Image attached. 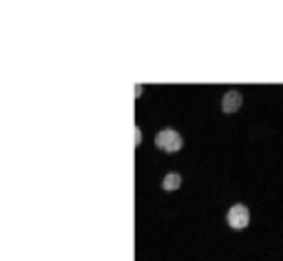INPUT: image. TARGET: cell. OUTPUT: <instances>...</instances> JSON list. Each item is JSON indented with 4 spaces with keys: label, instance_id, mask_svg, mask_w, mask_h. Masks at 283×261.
Here are the masks:
<instances>
[{
    "label": "cell",
    "instance_id": "cell-1",
    "mask_svg": "<svg viewBox=\"0 0 283 261\" xmlns=\"http://www.w3.org/2000/svg\"><path fill=\"white\" fill-rule=\"evenodd\" d=\"M155 146L166 150V153H177L184 146V137H182V133H177L175 129H162L157 135H155Z\"/></svg>",
    "mask_w": 283,
    "mask_h": 261
},
{
    "label": "cell",
    "instance_id": "cell-2",
    "mask_svg": "<svg viewBox=\"0 0 283 261\" xmlns=\"http://www.w3.org/2000/svg\"><path fill=\"white\" fill-rule=\"evenodd\" d=\"M226 219H228V226L230 228H235V230H244V228L250 224L248 206H245V204H235V206H230Z\"/></svg>",
    "mask_w": 283,
    "mask_h": 261
},
{
    "label": "cell",
    "instance_id": "cell-3",
    "mask_svg": "<svg viewBox=\"0 0 283 261\" xmlns=\"http://www.w3.org/2000/svg\"><path fill=\"white\" fill-rule=\"evenodd\" d=\"M241 102H244V97H241V93L239 91H235V89H230V91L226 93L224 97H221V111L224 113H235V111H239V107H241Z\"/></svg>",
    "mask_w": 283,
    "mask_h": 261
},
{
    "label": "cell",
    "instance_id": "cell-4",
    "mask_svg": "<svg viewBox=\"0 0 283 261\" xmlns=\"http://www.w3.org/2000/svg\"><path fill=\"white\" fill-rule=\"evenodd\" d=\"M179 186H182V175L179 173H166L162 179V188L166 190V193H173V190H177Z\"/></svg>",
    "mask_w": 283,
    "mask_h": 261
},
{
    "label": "cell",
    "instance_id": "cell-5",
    "mask_svg": "<svg viewBox=\"0 0 283 261\" xmlns=\"http://www.w3.org/2000/svg\"><path fill=\"white\" fill-rule=\"evenodd\" d=\"M135 144H139V129L135 126Z\"/></svg>",
    "mask_w": 283,
    "mask_h": 261
}]
</instances>
